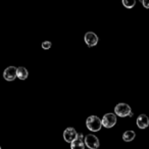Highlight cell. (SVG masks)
<instances>
[{
	"instance_id": "1",
	"label": "cell",
	"mask_w": 149,
	"mask_h": 149,
	"mask_svg": "<svg viewBox=\"0 0 149 149\" xmlns=\"http://www.w3.org/2000/svg\"><path fill=\"white\" fill-rule=\"evenodd\" d=\"M86 127H87L89 131H92V132H98V131H100L102 128L101 120H100L97 116H89V118L86 120Z\"/></svg>"
},
{
	"instance_id": "2",
	"label": "cell",
	"mask_w": 149,
	"mask_h": 149,
	"mask_svg": "<svg viewBox=\"0 0 149 149\" xmlns=\"http://www.w3.org/2000/svg\"><path fill=\"white\" fill-rule=\"evenodd\" d=\"M131 112H132L131 106L127 103H118L114 107V114L118 116H120V118L129 116Z\"/></svg>"
},
{
	"instance_id": "3",
	"label": "cell",
	"mask_w": 149,
	"mask_h": 149,
	"mask_svg": "<svg viewBox=\"0 0 149 149\" xmlns=\"http://www.w3.org/2000/svg\"><path fill=\"white\" fill-rule=\"evenodd\" d=\"M118 123V118H116V116L114 113H105L103 116L101 120V124H102V127L106 129H110L112 127L116 126V124Z\"/></svg>"
},
{
	"instance_id": "4",
	"label": "cell",
	"mask_w": 149,
	"mask_h": 149,
	"mask_svg": "<svg viewBox=\"0 0 149 149\" xmlns=\"http://www.w3.org/2000/svg\"><path fill=\"white\" fill-rule=\"evenodd\" d=\"M84 144L85 147H88L89 149H97L100 145L99 139L93 134H88L84 138Z\"/></svg>"
},
{
	"instance_id": "5",
	"label": "cell",
	"mask_w": 149,
	"mask_h": 149,
	"mask_svg": "<svg viewBox=\"0 0 149 149\" xmlns=\"http://www.w3.org/2000/svg\"><path fill=\"white\" fill-rule=\"evenodd\" d=\"M77 136H78V132L76 131V129L72 128V127L66 128L63 132V139L68 143H72L74 140H76Z\"/></svg>"
},
{
	"instance_id": "6",
	"label": "cell",
	"mask_w": 149,
	"mask_h": 149,
	"mask_svg": "<svg viewBox=\"0 0 149 149\" xmlns=\"http://www.w3.org/2000/svg\"><path fill=\"white\" fill-rule=\"evenodd\" d=\"M84 40H85L86 44L89 47H93V46L97 45L98 43V36L96 35L94 32H87L84 36Z\"/></svg>"
},
{
	"instance_id": "7",
	"label": "cell",
	"mask_w": 149,
	"mask_h": 149,
	"mask_svg": "<svg viewBox=\"0 0 149 149\" xmlns=\"http://www.w3.org/2000/svg\"><path fill=\"white\" fill-rule=\"evenodd\" d=\"M3 78L6 81L11 82L17 78V68L15 66H8L3 72Z\"/></svg>"
},
{
	"instance_id": "8",
	"label": "cell",
	"mask_w": 149,
	"mask_h": 149,
	"mask_svg": "<svg viewBox=\"0 0 149 149\" xmlns=\"http://www.w3.org/2000/svg\"><path fill=\"white\" fill-rule=\"evenodd\" d=\"M70 148L72 149H85L84 144V136L82 133H78L77 139L70 143Z\"/></svg>"
},
{
	"instance_id": "9",
	"label": "cell",
	"mask_w": 149,
	"mask_h": 149,
	"mask_svg": "<svg viewBox=\"0 0 149 149\" xmlns=\"http://www.w3.org/2000/svg\"><path fill=\"white\" fill-rule=\"evenodd\" d=\"M136 123H137V127L139 129H142L143 130V129H146L149 126V118L146 114L142 113L137 118Z\"/></svg>"
},
{
	"instance_id": "10",
	"label": "cell",
	"mask_w": 149,
	"mask_h": 149,
	"mask_svg": "<svg viewBox=\"0 0 149 149\" xmlns=\"http://www.w3.org/2000/svg\"><path fill=\"white\" fill-rule=\"evenodd\" d=\"M17 77L19 78V80H26L29 77V72H28L27 68H24V66L17 68Z\"/></svg>"
},
{
	"instance_id": "11",
	"label": "cell",
	"mask_w": 149,
	"mask_h": 149,
	"mask_svg": "<svg viewBox=\"0 0 149 149\" xmlns=\"http://www.w3.org/2000/svg\"><path fill=\"white\" fill-rule=\"evenodd\" d=\"M135 137H136V133L132 130H128L123 134V140L125 142H131V141L134 140Z\"/></svg>"
},
{
	"instance_id": "12",
	"label": "cell",
	"mask_w": 149,
	"mask_h": 149,
	"mask_svg": "<svg viewBox=\"0 0 149 149\" xmlns=\"http://www.w3.org/2000/svg\"><path fill=\"white\" fill-rule=\"evenodd\" d=\"M135 4H136L135 0H123V5L128 9L133 8L135 6Z\"/></svg>"
},
{
	"instance_id": "13",
	"label": "cell",
	"mask_w": 149,
	"mask_h": 149,
	"mask_svg": "<svg viewBox=\"0 0 149 149\" xmlns=\"http://www.w3.org/2000/svg\"><path fill=\"white\" fill-rule=\"evenodd\" d=\"M42 48H43L44 50H48V49H50L51 48V46H52V44H51V42H49V41H44L43 43H42Z\"/></svg>"
},
{
	"instance_id": "14",
	"label": "cell",
	"mask_w": 149,
	"mask_h": 149,
	"mask_svg": "<svg viewBox=\"0 0 149 149\" xmlns=\"http://www.w3.org/2000/svg\"><path fill=\"white\" fill-rule=\"evenodd\" d=\"M142 4L144 5L145 8H149V5H148V3H147L146 1H144V0H143V1H142Z\"/></svg>"
},
{
	"instance_id": "15",
	"label": "cell",
	"mask_w": 149,
	"mask_h": 149,
	"mask_svg": "<svg viewBox=\"0 0 149 149\" xmlns=\"http://www.w3.org/2000/svg\"><path fill=\"white\" fill-rule=\"evenodd\" d=\"M0 149H1V147H0Z\"/></svg>"
}]
</instances>
